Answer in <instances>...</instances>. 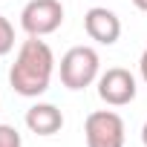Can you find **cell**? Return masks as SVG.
Segmentation results:
<instances>
[{"label":"cell","instance_id":"6da1fadb","mask_svg":"<svg viewBox=\"0 0 147 147\" xmlns=\"http://www.w3.org/2000/svg\"><path fill=\"white\" fill-rule=\"evenodd\" d=\"M52 72H55V55H52L49 43L40 38H29L18 49V58L9 69V84L18 95L38 98L49 90Z\"/></svg>","mask_w":147,"mask_h":147},{"label":"cell","instance_id":"7a4b0ae2","mask_svg":"<svg viewBox=\"0 0 147 147\" xmlns=\"http://www.w3.org/2000/svg\"><path fill=\"white\" fill-rule=\"evenodd\" d=\"M101 75V58L92 46H72L61 58V84L72 92L87 90Z\"/></svg>","mask_w":147,"mask_h":147},{"label":"cell","instance_id":"3957f363","mask_svg":"<svg viewBox=\"0 0 147 147\" xmlns=\"http://www.w3.org/2000/svg\"><path fill=\"white\" fill-rule=\"evenodd\" d=\"M63 23V6L61 0H29L20 12V26L29 38H43L58 32Z\"/></svg>","mask_w":147,"mask_h":147},{"label":"cell","instance_id":"277c9868","mask_svg":"<svg viewBox=\"0 0 147 147\" xmlns=\"http://www.w3.org/2000/svg\"><path fill=\"white\" fill-rule=\"evenodd\" d=\"M87 147H124V118L113 110H95L84 121Z\"/></svg>","mask_w":147,"mask_h":147},{"label":"cell","instance_id":"5b68a950","mask_svg":"<svg viewBox=\"0 0 147 147\" xmlns=\"http://www.w3.org/2000/svg\"><path fill=\"white\" fill-rule=\"evenodd\" d=\"M138 87H136V78L133 72L124 69V66H113L107 72L98 75V98L110 107H124L136 98Z\"/></svg>","mask_w":147,"mask_h":147},{"label":"cell","instance_id":"8992f818","mask_svg":"<svg viewBox=\"0 0 147 147\" xmlns=\"http://www.w3.org/2000/svg\"><path fill=\"white\" fill-rule=\"evenodd\" d=\"M84 29L101 46H113L121 38V20H118V15L110 12V9H104V6H92L84 15Z\"/></svg>","mask_w":147,"mask_h":147},{"label":"cell","instance_id":"52a82bcc","mask_svg":"<svg viewBox=\"0 0 147 147\" xmlns=\"http://www.w3.org/2000/svg\"><path fill=\"white\" fill-rule=\"evenodd\" d=\"M26 127L35 136H55L63 127V113L55 104H35L26 110Z\"/></svg>","mask_w":147,"mask_h":147},{"label":"cell","instance_id":"ba28073f","mask_svg":"<svg viewBox=\"0 0 147 147\" xmlns=\"http://www.w3.org/2000/svg\"><path fill=\"white\" fill-rule=\"evenodd\" d=\"M12 46H15V29H12V23H9L3 15H0V58L9 55Z\"/></svg>","mask_w":147,"mask_h":147},{"label":"cell","instance_id":"9c48e42d","mask_svg":"<svg viewBox=\"0 0 147 147\" xmlns=\"http://www.w3.org/2000/svg\"><path fill=\"white\" fill-rule=\"evenodd\" d=\"M0 147H23V138L15 127L9 124H0Z\"/></svg>","mask_w":147,"mask_h":147},{"label":"cell","instance_id":"30bf717a","mask_svg":"<svg viewBox=\"0 0 147 147\" xmlns=\"http://www.w3.org/2000/svg\"><path fill=\"white\" fill-rule=\"evenodd\" d=\"M138 72H141V78H144V84H147V49L141 52V61H138Z\"/></svg>","mask_w":147,"mask_h":147},{"label":"cell","instance_id":"8fae6325","mask_svg":"<svg viewBox=\"0 0 147 147\" xmlns=\"http://www.w3.org/2000/svg\"><path fill=\"white\" fill-rule=\"evenodd\" d=\"M133 6L141 9V12H147V0H133Z\"/></svg>","mask_w":147,"mask_h":147},{"label":"cell","instance_id":"7c38bea8","mask_svg":"<svg viewBox=\"0 0 147 147\" xmlns=\"http://www.w3.org/2000/svg\"><path fill=\"white\" fill-rule=\"evenodd\" d=\"M141 144L147 147V121H144V127H141Z\"/></svg>","mask_w":147,"mask_h":147}]
</instances>
